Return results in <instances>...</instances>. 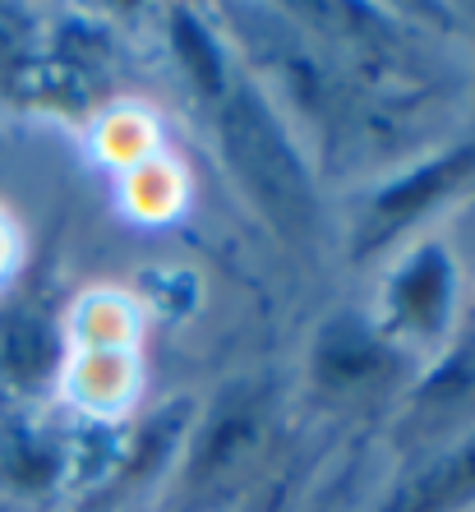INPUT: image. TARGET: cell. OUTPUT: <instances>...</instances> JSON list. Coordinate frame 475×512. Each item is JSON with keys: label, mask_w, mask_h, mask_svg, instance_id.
Listing matches in <instances>:
<instances>
[{"label": "cell", "mask_w": 475, "mask_h": 512, "mask_svg": "<svg viewBox=\"0 0 475 512\" xmlns=\"http://www.w3.org/2000/svg\"><path fill=\"white\" fill-rule=\"evenodd\" d=\"M222 134L226 153L236 162V171L245 176V185L254 190V199L282 222V227L300 231L309 222V185L300 176L296 157L282 143L273 116L254 102V97H236L222 111Z\"/></svg>", "instance_id": "cell-1"}, {"label": "cell", "mask_w": 475, "mask_h": 512, "mask_svg": "<svg viewBox=\"0 0 475 512\" xmlns=\"http://www.w3.org/2000/svg\"><path fill=\"white\" fill-rule=\"evenodd\" d=\"M471 489H475V448L466 457H457L452 466H443L416 499L402 503V512H443V503L462 499V494H471Z\"/></svg>", "instance_id": "cell-2"}]
</instances>
